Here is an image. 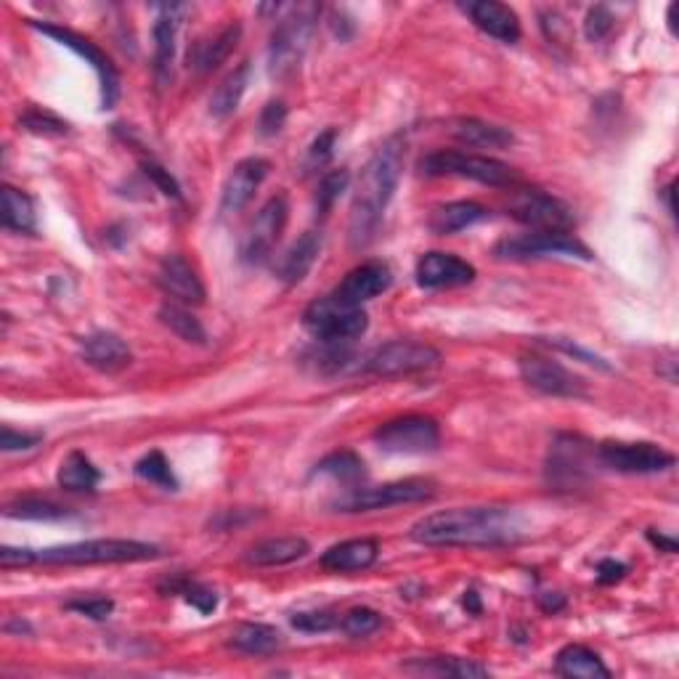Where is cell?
Masks as SVG:
<instances>
[{
  "label": "cell",
  "instance_id": "cb8c5ba5",
  "mask_svg": "<svg viewBox=\"0 0 679 679\" xmlns=\"http://www.w3.org/2000/svg\"><path fill=\"white\" fill-rule=\"evenodd\" d=\"M489 210L483 204L473 202V200H462V202H447L441 208H436L430 213V231L438 234V237H449V234L465 231V228L480 224V221L489 218Z\"/></svg>",
  "mask_w": 679,
  "mask_h": 679
},
{
  "label": "cell",
  "instance_id": "f35d334b",
  "mask_svg": "<svg viewBox=\"0 0 679 679\" xmlns=\"http://www.w3.org/2000/svg\"><path fill=\"white\" fill-rule=\"evenodd\" d=\"M167 592L184 594L186 603H189L191 608H197L200 613H213L215 608H218V594H215L213 589L197 584V581H191V579L167 581Z\"/></svg>",
  "mask_w": 679,
  "mask_h": 679
},
{
  "label": "cell",
  "instance_id": "b9f144b4",
  "mask_svg": "<svg viewBox=\"0 0 679 679\" xmlns=\"http://www.w3.org/2000/svg\"><path fill=\"white\" fill-rule=\"evenodd\" d=\"M20 125L29 134H38V136H62L67 134V123H62L59 117L48 112H27L20 120Z\"/></svg>",
  "mask_w": 679,
  "mask_h": 679
},
{
  "label": "cell",
  "instance_id": "836d02e7",
  "mask_svg": "<svg viewBox=\"0 0 679 679\" xmlns=\"http://www.w3.org/2000/svg\"><path fill=\"white\" fill-rule=\"evenodd\" d=\"M406 671H414V675H432V677H489V669L486 666L476 664V661H467V658H447V656H438V658H417V661H408L404 666Z\"/></svg>",
  "mask_w": 679,
  "mask_h": 679
},
{
  "label": "cell",
  "instance_id": "db71d44e",
  "mask_svg": "<svg viewBox=\"0 0 679 679\" xmlns=\"http://www.w3.org/2000/svg\"><path fill=\"white\" fill-rule=\"evenodd\" d=\"M539 605H542V611L546 613H557L566 608V598L557 592H544V594H539Z\"/></svg>",
  "mask_w": 679,
  "mask_h": 679
},
{
  "label": "cell",
  "instance_id": "d6986e66",
  "mask_svg": "<svg viewBox=\"0 0 679 679\" xmlns=\"http://www.w3.org/2000/svg\"><path fill=\"white\" fill-rule=\"evenodd\" d=\"M160 287L178 300L181 305H202L204 303V285L200 274L194 272L189 261L181 255H165L158 272Z\"/></svg>",
  "mask_w": 679,
  "mask_h": 679
},
{
  "label": "cell",
  "instance_id": "9a60e30c",
  "mask_svg": "<svg viewBox=\"0 0 679 679\" xmlns=\"http://www.w3.org/2000/svg\"><path fill=\"white\" fill-rule=\"evenodd\" d=\"M518 372L528 388L544 395H555V399H584L587 395V382L552 359L523 356Z\"/></svg>",
  "mask_w": 679,
  "mask_h": 679
},
{
  "label": "cell",
  "instance_id": "9f6ffc18",
  "mask_svg": "<svg viewBox=\"0 0 679 679\" xmlns=\"http://www.w3.org/2000/svg\"><path fill=\"white\" fill-rule=\"evenodd\" d=\"M462 603H465V608L470 611V613H480V603H478V592H465V600H462Z\"/></svg>",
  "mask_w": 679,
  "mask_h": 679
},
{
  "label": "cell",
  "instance_id": "7a4b0ae2",
  "mask_svg": "<svg viewBox=\"0 0 679 679\" xmlns=\"http://www.w3.org/2000/svg\"><path fill=\"white\" fill-rule=\"evenodd\" d=\"M406 143L401 136H390L369 162L364 165L359 178L356 197L351 204V224H348V242L353 250H362L375 239L386 208L399 189L401 171H404Z\"/></svg>",
  "mask_w": 679,
  "mask_h": 679
},
{
  "label": "cell",
  "instance_id": "d4e9b609",
  "mask_svg": "<svg viewBox=\"0 0 679 679\" xmlns=\"http://www.w3.org/2000/svg\"><path fill=\"white\" fill-rule=\"evenodd\" d=\"M318 252H322V234L318 231H305L298 242L287 250V255L281 257L279 266H276V276H279L285 285H300L305 276L314 268Z\"/></svg>",
  "mask_w": 679,
  "mask_h": 679
},
{
  "label": "cell",
  "instance_id": "ac0fdd59",
  "mask_svg": "<svg viewBox=\"0 0 679 679\" xmlns=\"http://www.w3.org/2000/svg\"><path fill=\"white\" fill-rule=\"evenodd\" d=\"M390 281H393V274H390L386 263L366 261L362 266L353 268V272H348L332 294L348 305H364L366 300H375L377 294L386 292Z\"/></svg>",
  "mask_w": 679,
  "mask_h": 679
},
{
  "label": "cell",
  "instance_id": "7c38bea8",
  "mask_svg": "<svg viewBox=\"0 0 679 679\" xmlns=\"http://www.w3.org/2000/svg\"><path fill=\"white\" fill-rule=\"evenodd\" d=\"M600 462L624 476H658L675 467V454L656 443H621L605 441L598 449Z\"/></svg>",
  "mask_w": 679,
  "mask_h": 679
},
{
  "label": "cell",
  "instance_id": "ee69618b",
  "mask_svg": "<svg viewBox=\"0 0 679 679\" xmlns=\"http://www.w3.org/2000/svg\"><path fill=\"white\" fill-rule=\"evenodd\" d=\"M285 123H287L285 101H268V104L263 106L261 117H257V134L272 138L285 128Z\"/></svg>",
  "mask_w": 679,
  "mask_h": 679
},
{
  "label": "cell",
  "instance_id": "6f0895ef",
  "mask_svg": "<svg viewBox=\"0 0 679 679\" xmlns=\"http://www.w3.org/2000/svg\"><path fill=\"white\" fill-rule=\"evenodd\" d=\"M14 629H20V632H29V624H24V621H9V624H5V632H14Z\"/></svg>",
  "mask_w": 679,
  "mask_h": 679
},
{
  "label": "cell",
  "instance_id": "484cf974",
  "mask_svg": "<svg viewBox=\"0 0 679 679\" xmlns=\"http://www.w3.org/2000/svg\"><path fill=\"white\" fill-rule=\"evenodd\" d=\"M239 38H242V27H239V24H226V27L221 29V33H215L213 38L200 40V43L191 48L189 67H194L197 72H213L215 67H221V64L231 56Z\"/></svg>",
  "mask_w": 679,
  "mask_h": 679
},
{
  "label": "cell",
  "instance_id": "d590c367",
  "mask_svg": "<svg viewBox=\"0 0 679 679\" xmlns=\"http://www.w3.org/2000/svg\"><path fill=\"white\" fill-rule=\"evenodd\" d=\"M5 518H16V520H64L70 518V510L62 507L56 502H48V499H35V496H24L16 499V502L5 504Z\"/></svg>",
  "mask_w": 679,
  "mask_h": 679
},
{
  "label": "cell",
  "instance_id": "2e32d148",
  "mask_svg": "<svg viewBox=\"0 0 679 679\" xmlns=\"http://www.w3.org/2000/svg\"><path fill=\"white\" fill-rule=\"evenodd\" d=\"M417 285L423 290H452V287H465L476 279V266L452 252H428L417 263Z\"/></svg>",
  "mask_w": 679,
  "mask_h": 679
},
{
  "label": "cell",
  "instance_id": "3957f363",
  "mask_svg": "<svg viewBox=\"0 0 679 679\" xmlns=\"http://www.w3.org/2000/svg\"><path fill=\"white\" fill-rule=\"evenodd\" d=\"M160 557V546L136 539H88V542L51 546L38 552L48 566H99V563H141Z\"/></svg>",
  "mask_w": 679,
  "mask_h": 679
},
{
  "label": "cell",
  "instance_id": "4dcf8cb0",
  "mask_svg": "<svg viewBox=\"0 0 679 679\" xmlns=\"http://www.w3.org/2000/svg\"><path fill=\"white\" fill-rule=\"evenodd\" d=\"M0 200H3V204H0V224H3V228L20 234H35V228H38V215H35L33 197L14 189V186H3Z\"/></svg>",
  "mask_w": 679,
  "mask_h": 679
},
{
  "label": "cell",
  "instance_id": "9c48e42d",
  "mask_svg": "<svg viewBox=\"0 0 679 679\" xmlns=\"http://www.w3.org/2000/svg\"><path fill=\"white\" fill-rule=\"evenodd\" d=\"M436 496V483L425 478L393 480V483L375 486V489H356L348 496H342L335 507L340 513H372V510H388L395 504L430 502Z\"/></svg>",
  "mask_w": 679,
  "mask_h": 679
},
{
  "label": "cell",
  "instance_id": "7dc6e473",
  "mask_svg": "<svg viewBox=\"0 0 679 679\" xmlns=\"http://www.w3.org/2000/svg\"><path fill=\"white\" fill-rule=\"evenodd\" d=\"M43 441V432H20L5 425L3 432H0V449L3 452H27V449H35Z\"/></svg>",
  "mask_w": 679,
  "mask_h": 679
},
{
  "label": "cell",
  "instance_id": "6da1fadb",
  "mask_svg": "<svg viewBox=\"0 0 679 679\" xmlns=\"http://www.w3.org/2000/svg\"><path fill=\"white\" fill-rule=\"evenodd\" d=\"M408 533L425 546H499L520 537V523L510 507H452L425 515Z\"/></svg>",
  "mask_w": 679,
  "mask_h": 679
},
{
  "label": "cell",
  "instance_id": "8fae6325",
  "mask_svg": "<svg viewBox=\"0 0 679 679\" xmlns=\"http://www.w3.org/2000/svg\"><path fill=\"white\" fill-rule=\"evenodd\" d=\"M35 29H40V33L48 35V38H53L56 43L67 46L70 51H75L77 56L86 59V64H91L96 75H99V86H101V106L104 110H112L114 104H117L120 99V72L117 67L112 64V59L106 56L104 51H101L99 46L91 43V40H86L83 35L72 33V29L67 27H59V24H43V22H29Z\"/></svg>",
  "mask_w": 679,
  "mask_h": 679
},
{
  "label": "cell",
  "instance_id": "8d00e7d4",
  "mask_svg": "<svg viewBox=\"0 0 679 679\" xmlns=\"http://www.w3.org/2000/svg\"><path fill=\"white\" fill-rule=\"evenodd\" d=\"M316 476H329L340 483H359L364 480L366 470H364V460L353 452H335L329 456H324L322 462L316 465Z\"/></svg>",
  "mask_w": 679,
  "mask_h": 679
},
{
  "label": "cell",
  "instance_id": "603a6c76",
  "mask_svg": "<svg viewBox=\"0 0 679 679\" xmlns=\"http://www.w3.org/2000/svg\"><path fill=\"white\" fill-rule=\"evenodd\" d=\"M311 552V544L303 537H276L263 539L248 550V563L257 568H279L290 566Z\"/></svg>",
  "mask_w": 679,
  "mask_h": 679
},
{
  "label": "cell",
  "instance_id": "7402d4cb",
  "mask_svg": "<svg viewBox=\"0 0 679 679\" xmlns=\"http://www.w3.org/2000/svg\"><path fill=\"white\" fill-rule=\"evenodd\" d=\"M377 557H380V544L375 539H348L324 552L322 568L332 574H356L375 566Z\"/></svg>",
  "mask_w": 679,
  "mask_h": 679
},
{
  "label": "cell",
  "instance_id": "8992f818",
  "mask_svg": "<svg viewBox=\"0 0 679 679\" xmlns=\"http://www.w3.org/2000/svg\"><path fill=\"white\" fill-rule=\"evenodd\" d=\"M303 324L322 342H348L362 338L369 327V316L362 305H348L335 294H327L305 309Z\"/></svg>",
  "mask_w": 679,
  "mask_h": 679
},
{
  "label": "cell",
  "instance_id": "f907efd6",
  "mask_svg": "<svg viewBox=\"0 0 679 679\" xmlns=\"http://www.w3.org/2000/svg\"><path fill=\"white\" fill-rule=\"evenodd\" d=\"M38 563V552L22 550V546H0V566L9 568H27Z\"/></svg>",
  "mask_w": 679,
  "mask_h": 679
},
{
  "label": "cell",
  "instance_id": "bcb514c9",
  "mask_svg": "<svg viewBox=\"0 0 679 679\" xmlns=\"http://www.w3.org/2000/svg\"><path fill=\"white\" fill-rule=\"evenodd\" d=\"M67 611L80 613V616L93 618V621H104L112 616L114 600L110 598H86V600H70Z\"/></svg>",
  "mask_w": 679,
  "mask_h": 679
},
{
  "label": "cell",
  "instance_id": "83f0119b",
  "mask_svg": "<svg viewBox=\"0 0 679 679\" xmlns=\"http://www.w3.org/2000/svg\"><path fill=\"white\" fill-rule=\"evenodd\" d=\"M452 136L456 141L467 143V147H478V149H507L515 143V136L510 128H502V125L486 123V120L478 117H462L452 125Z\"/></svg>",
  "mask_w": 679,
  "mask_h": 679
},
{
  "label": "cell",
  "instance_id": "4fadbf2b",
  "mask_svg": "<svg viewBox=\"0 0 679 679\" xmlns=\"http://www.w3.org/2000/svg\"><path fill=\"white\" fill-rule=\"evenodd\" d=\"M441 364V353L432 345L414 340H393L377 348L369 359H366V372L377 377H399V375H414V372L432 369Z\"/></svg>",
  "mask_w": 679,
  "mask_h": 679
},
{
  "label": "cell",
  "instance_id": "1f68e13d",
  "mask_svg": "<svg viewBox=\"0 0 679 679\" xmlns=\"http://www.w3.org/2000/svg\"><path fill=\"white\" fill-rule=\"evenodd\" d=\"M250 83V62H242L237 70L228 72L224 80L218 83L213 96H210V114L215 120H226L237 112L239 101H242L244 91Z\"/></svg>",
  "mask_w": 679,
  "mask_h": 679
},
{
  "label": "cell",
  "instance_id": "5bb4252c",
  "mask_svg": "<svg viewBox=\"0 0 679 679\" xmlns=\"http://www.w3.org/2000/svg\"><path fill=\"white\" fill-rule=\"evenodd\" d=\"M287 221H290V202L285 194H276L257 210L252 224L244 234L242 242V261L244 263H263L272 255L285 234Z\"/></svg>",
  "mask_w": 679,
  "mask_h": 679
},
{
  "label": "cell",
  "instance_id": "74e56055",
  "mask_svg": "<svg viewBox=\"0 0 679 679\" xmlns=\"http://www.w3.org/2000/svg\"><path fill=\"white\" fill-rule=\"evenodd\" d=\"M136 476L141 480H147V483L160 486V489H165V491L178 489V480H176V476H173L171 462L165 460V454L162 452L143 454L141 460L136 462Z\"/></svg>",
  "mask_w": 679,
  "mask_h": 679
},
{
  "label": "cell",
  "instance_id": "5b68a950",
  "mask_svg": "<svg viewBox=\"0 0 679 679\" xmlns=\"http://www.w3.org/2000/svg\"><path fill=\"white\" fill-rule=\"evenodd\" d=\"M318 20V5L300 3L292 5L279 24L274 27L272 46H268V70L274 77H287L303 62L309 51L311 35Z\"/></svg>",
  "mask_w": 679,
  "mask_h": 679
},
{
  "label": "cell",
  "instance_id": "e0dca14e",
  "mask_svg": "<svg viewBox=\"0 0 679 679\" xmlns=\"http://www.w3.org/2000/svg\"><path fill=\"white\" fill-rule=\"evenodd\" d=\"M268 171H272V165L263 158L239 160L234 171L228 173L224 191H221V210L224 213H239V210L248 208L255 191L266 181Z\"/></svg>",
  "mask_w": 679,
  "mask_h": 679
},
{
  "label": "cell",
  "instance_id": "f546056e",
  "mask_svg": "<svg viewBox=\"0 0 679 679\" xmlns=\"http://www.w3.org/2000/svg\"><path fill=\"white\" fill-rule=\"evenodd\" d=\"M557 675L570 679H608L611 669L603 664V658L584 645H566L555 656Z\"/></svg>",
  "mask_w": 679,
  "mask_h": 679
},
{
  "label": "cell",
  "instance_id": "60d3db41",
  "mask_svg": "<svg viewBox=\"0 0 679 679\" xmlns=\"http://www.w3.org/2000/svg\"><path fill=\"white\" fill-rule=\"evenodd\" d=\"M342 632H345L348 637H356V640H362V637H369L375 634L377 629L382 627V616L377 611L372 608H351L342 616Z\"/></svg>",
  "mask_w": 679,
  "mask_h": 679
},
{
  "label": "cell",
  "instance_id": "c3c4849f",
  "mask_svg": "<svg viewBox=\"0 0 679 679\" xmlns=\"http://www.w3.org/2000/svg\"><path fill=\"white\" fill-rule=\"evenodd\" d=\"M141 167H143V173L152 178V184L158 186L162 194L173 197V200H181V186H178L176 178L171 176V171H165V167L158 165V162H152V160H143Z\"/></svg>",
  "mask_w": 679,
  "mask_h": 679
},
{
  "label": "cell",
  "instance_id": "f6af8a7d",
  "mask_svg": "<svg viewBox=\"0 0 679 679\" xmlns=\"http://www.w3.org/2000/svg\"><path fill=\"white\" fill-rule=\"evenodd\" d=\"M292 627L300 629V632H329L335 627V616L327 611H309V613H294L292 616Z\"/></svg>",
  "mask_w": 679,
  "mask_h": 679
},
{
  "label": "cell",
  "instance_id": "52a82bcc",
  "mask_svg": "<svg viewBox=\"0 0 679 679\" xmlns=\"http://www.w3.org/2000/svg\"><path fill=\"white\" fill-rule=\"evenodd\" d=\"M510 215L523 226L542 234H570L576 218L574 210L557 197L539 189H518L510 200Z\"/></svg>",
  "mask_w": 679,
  "mask_h": 679
},
{
  "label": "cell",
  "instance_id": "681fc988",
  "mask_svg": "<svg viewBox=\"0 0 679 679\" xmlns=\"http://www.w3.org/2000/svg\"><path fill=\"white\" fill-rule=\"evenodd\" d=\"M335 141H338V130L327 128L324 134H318V138L311 143L309 149V167H322L332 160L335 152Z\"/></svg>",
  "mask_w": 679,
  "mask_h": 679
},
{
  "label": "cell",
  "instance_id": "816d5d0a",
  "mask_svg": "<svg viewBox=\"0 0 679 679\" xmlns=\"http://www.w3.org/2000/svg\"><path fill=\"white\" fill-rule=\"evenodd\" d=\"M550 345L561 348V351H566L568 356H576V359H579V362L592 364V366H600V369H608V364H605V359H600L598 353L587 351V348H579V345H576V342H570V340H566V338H552V340H550Z\"/></svg>",
  "mask_w": 679,
  "mask_h": 679
},
{
  "label": "cell",
  "instance_id": "4316f807",
  "mask_svg": "<svg viewBox=\"0 0 679 679\" xmlns=\"http://www.w3.org/2000/svg\"><path fill=\"white\" fill-rule=\"evenodd\" d=\"M178 11L184 9H165V14L154 22V75L160 86L171 83L173 59H176V38H178Z\"/></svg>",
  "mask_w": 679,
  "mask_h": 679
},
{
  "label": "cell",
  "instance_id": "ba28073f",
  "mask_svg": "<svg viewBox=\"0 0 679 679\" xmlns=\"http://www.w3.org/2000/svg\"><path fill=\"white\" fill-rule=\"evenodd\" d=\"M375 443L388 454H430L441 443V428L425 414H406L375 430Z\"/></svg>",
  "mask_w": 679,
  "mask_h": 679
},
{
  "label": "cell",
  "instance_id": "44dd1931",
  "mask_svg": "<svg viewBox=\"0 0 679 679\" xmlns=\"http://www.w3.org/2000/svg\"><path fill=\"white\" fill-rule=\"evenodd\" d=\"M80 353L86 359V364H91L99 372H106V375L123 372L125 366H130V362H134V353H130L128 342L117 338L114 332H93L88 338H83Z\"/></svg>",
  "mask_w": 679,
  "mask_h": 679
},
{
  "label": "cell",
  "instance_id": "30bf717a",
  "mask_svg": "<svg viewBox=\"0 0 679 679\" xmlns=\"http://www.w3.org/2000/svg\"><path fill=\"white\" fill-rule=\"evenodd\" d=\"M502 261H537V257H579L592 261V252L574 234H523V237L502 239L494 250Z\"/></svg>",
  "mask_w": 679,
  "mask_h": 679
},
{
  "label": "cell",
  "instance_id": "11a10c76",
  "mask_svg": "<svg viewBox=\"0 0 679 679\" xmlns=\"http://www.w3.org/2000/svg\"><path fill=\"white\" fill-rule=\"evenodd\" d=\"M647 539H651V542L656 544V546H661V550H664V552H669V555H675V552H677V542H675V539L661 537V533L656 537V533H653V531H647Z\"/></svg>",
  "mask_w": 679,
  "mask_h": 679
},
{
  "label": "cell",
  "instance_id": "277c9868",
  "mask_svg": "<svg viewBox=\"0 0 679 679\" xmlns=\"http://www.w3.org/2000/svg\"><path fill=\"white\" fill-rule=\"evenodd\" d=\"M419 171L430 178H470V181L494 186V189H515L520 184L518 171L510 167L507 162L486 158V154L456 152V149H441V152L428 154V158L419 160Z\"/></svg>",
  "mask_w": 679,
  "mask_h": 679
},
{
  "label": "cell",
  "instance_id": "ab89813d",
  "mask_svg": "<svg viewBox=\"0 0 679 679\" xmlns=\"http://www.w3.org/2000/svg\"><path fill=\"white\" fill-rule=\"evenodd\" d=\"M348 184H351V173L348 171H332L322 178L316 191V210L318 215H327L329 210L335 208V202L340 200L342 191H348Z\"/></svg>",
  "mask_w": 679,
  "mask_h": 679
},
{
  "label": "cell",
  "instance_id": "f5cc1de1",
  "mask_svg": "<svg viewBox=\"0 0 679 679\" xmlns=\"http://www.w3.org/2000/svg\"><path fill=\"white\" fill-rule=\"evenodd\" d=\"M624 574H627V566H624V563L603 561L598 568V581L600 584H616V581L624 579Z\"/></svg>",
  "mask_w": 679,
  "mask_h": 679
},
{
  "label": "cell",
  "instance_id": "f1b7e54d",
  "mask_svg": "<svg viewBox=\"0 0 679 679\" xmlns=\"http://www.w3.org/2000/svg\"><path fill=\"white\" fill-rule=\"evenodd\" d=\"M228 645L239 653H248V656H274L285 645V637H281L279 629L268 627V624L248 621L234 629Z\"/></svg>",
  "mask_w": 679,
  "mask_h": 679
},
{
  "label": "cell",
  "instance_id": "d6a6232c",
  "mask_svg": "<svg viewBox=\"0 0 679 679\" xmlns=\"http://www.w3.org/2000/svg\"><path fill=\"white\" fill-rule=\"evenodd\" d=\"M56 480L62 489L77 494V491H96V486L101 483V473L83 452H70L59 465Z\"/></svg>",
  "mask_w": 679,
  "mask_h": 679
},
{
  "label": "cell",
  "instance_id": "7bdbcfd3",
  "mask_svg": "<svg viewBox=\"0 0 679 679\" xmlns=\"http://www.w3.org/2000/svg\"><path fill=\"white\" fill-rule=\"evenodd\" d=\"M613 14L605 5H594V9H589L587 20H584V35L587 40H592V43H600L603 38H608L611 29H613Z\"/></svg>",
  "mask_w": 679,
  "mask_h": 679
},
{
  "label": "cell",
  "instance_id": "ffe728a7",
  "mask_svg": "<svg viewBox=\"0 0 679 679\" xmlns=\"http://www.w3.org/2000/svg\"><path fill=\"white\" fill-rule=\"evenodd\" d=\"M465 11L480 33L499 40V43L510 46L520 40V20L510 5L496 3V0H478V3H467Z\"/></svg>",
  "mask_w": 679,
  "mask_h": 679
},
{
  "label": "cell",
  "instance_id": "e575fe53",
  "mask_svg": "<svg viewBox=\"0 0 679 679\" xmlns=\"http://www.w3.org/2000/svg\"><path fill=\"white\" fill-rule=\"evenodd\" d=\"M160 322L171 329L173 335H178L184 342H194V345H204L208 340V332H204L202 322L191 314L186 305H176V303H165L160 309Z\"/></svg>",
  "mask_w": 679,
  "mask_h": 679
}]
</instances>
